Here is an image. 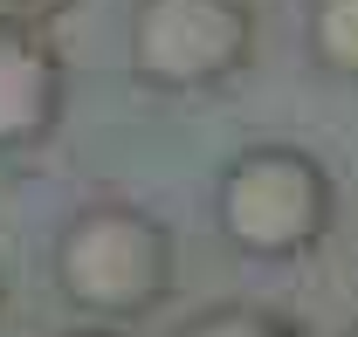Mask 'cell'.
I'll return each instance as SVG.
<instances>
[{"label":"cell","instance_id":"obj_3","mask_svg":"<svg viewBox=\"0 0 358 337\" xmlns=\"http://www.w3.org/2000/svg\"><path fill=\"white\" fill-rule=\"evenodd\" d=\"M248 0H138L124 28V55L145 89H214L248 62Z\"/></svg>","mask_w":358,"mask_h":337},{"label":"cell","instance_id":"obj_9","mask_svg":"<svg viewBox=\"0 0 358 337\" xmlns=\"http://www.w3.org/2000/svg\"><path fill=\"white\" fill-rule=\"evenodd\" d=\"M345 337H358V331H345Z\"/></svg>","mask_w":358,"mask_h":337},{"label":"cell","instance_id":"obj_2","mask_svg":"<svg viewBox=\"0 0 358 337\" xmlns=\"http://www.w3.org/2000/svg\"><path fill=\"white\" fill-rule=\"evenodd\" d=\"M221 234L255 261H296L324 241L331 213H338V186L296 145H248L234 152L221 172Z\"/></svg>","mask_w":358,"mask_h":337},{"label":"cell","instance_id":"obj_5","mask_svg":"<svg viewBox=\"0 0 358 337\" xmlns=\"http://www.w3.org/2000/svg\"><path fill=\"white\" fill-rule=\"evenodd\" d=\"M310 55L358 83V0H310Z\"/></svg>","mask_w":358,"mask_h":337},{"label":"cell","instance_id":"obj_1","mask_svg":"<svg viewBox=\"0 0 358 337\" xmlns=\"http://www.w3.org/2000/svg\"><path fill=\"white\" fill-rule=\"evenodd\" d=\"M55 282L76 310L131 324L145 310H159L173 289V234L152 213L117 207V200L83 207L55 234Z\"/></svg>","mask_w":358,"mask_h":337},{"label":"cell","instance_id":"obj_8","mask_svg":"<svg viewBox=\"0 0 358 337\" xmlns=\"http://www.w3.org/2000/svg\"><path fill=\"white\" fill-rule=\"evenodd\" d=\"M62 337H117V331H62Z\"/></svg>","mask_w":358,"mask_h":337},{"label":"cell","instance_id":"obj_6","mask_svg":"<svg viewBox=\"0 0 358 337\" xmlns=\"http://www.w3.org/2000/svg\"><path fill=\"white\" fill-rule=\"evenodd\" d=\"M179 337H296L275 310H255V303H221V310H200Z\"/></svg>","mask_w":358,"mask_h":337},{"label":"cell","instance_id":"obj_7","mask_svg":"<svg viewBox=\"0 0 358 337\" xmlns=\"http://www.w3.org/2000/svg\"><path fill=\"white\" fill-rule=\"evenodd\" d=\"M76 0H0V28H35L48 35V21H62Z\"/></svg>","mask_w":358,"mask_h":337},{"label":"cell","instance_id":"obj_4","mask_svg":"<svg viewBox=\"0 0 358 337\" xmlns=\"http://www.w3.org/2000/svg\"><path fill=\"white\" fill-rule=\"evenodd\" d=\"M62 55L35 28H0V152L42 145L62 117Z\"/></svg>","mask_w":358,"mask_h":337}]
</instances>
